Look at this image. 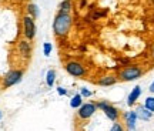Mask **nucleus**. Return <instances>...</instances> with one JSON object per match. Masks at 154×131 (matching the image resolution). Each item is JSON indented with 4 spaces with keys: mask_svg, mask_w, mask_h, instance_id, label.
<instances>
[{
    "mask_svg": "<svg viewBox=\"0 0 154 131\" xmlns=\"http://www.w3.org/2000/svg\"><path fill=\"white\" fill-rule=\"evenodd\" d=\"M73 27V17L70 13H63V11H57L54 19H53V34L57 38H66L69 33Z\"/></svg>",
    "mask_w": 154,
    "mask_h": 131,
    "instance_id": "nucleus-1",
    "label": "nucleus"
},
{
    "mask_svg": "<svg viewBox=\"0 0 154 131\" xmlns=\"http://www.w3.org/2000/svg\"><path fill=\"white\" fill-rule=\"evenodd\" d=\"M144 74V70L141 66L138 64H128L126 67H123L120 71H119V80L120 81H134V80H138L140 77Z\"/></svg>",
    "mask_w": 154,
    "mask_h": 131,
    "instance_id": "nucleus-2",
    "label": "nucleus"
},
{
    "mask_svg": "<svg viewBox=\"0 0 154 131\" xmlns=\"http://www.w3.org/2000/svg\"><path fill=\"white\" fill-rule=\"evenodd\" d=\"M64 70L69 76L74 77V78H84L87 76V67L79 60H69L64 63Z\"/></svg>",
    "mask_w": 154,
    "mask_h": 131,
    "instance_id": "nucleus-3",
    "label": "nucleus"
},
{
    "mask_svg": "<svg viewBox=\"0 0 154 131\" xmlns=\"http://www.w3.org/2000/svg\"><path fill=\"white\" fill-rule=\"evenodd\" d=\"M96 105H97V110H101L110 121L116 123V121L120 120V110L117 108V107H114L111 103L106 101V100H101V101H97Z\"/></svg>",
    "mask_w": 154,
    "mask_h": 131,
    "instance_id": "nucleus-4",
    "label": "nucleus"
},
{
    "mask_svg": "<svg viewBox=\"0 0 154 131\" xmlns=\"http://www.w3.org/2000/svg\"><path fill=\"white\" fill-rule=\"evenodd\" d=\"M22 78H23V70H20V69H11L2 78V87L3 88L13 87V86H16V84H19L22 81Z\"/></svg>",
    "mask_w": 154,
    "mask_h": 131,
    "instance_id": "nucleus-5",
    "label": "nucleus"
},
{
    "mask_svg": "<svg viewBox=\"0 0 154 131\" xmlns=\"http://www.w3.org/2000/svg\"><path fill=\"white\" fill-rule=\"evenodd\" d=\"M34 20L36 19H33V17L29 16V14H26V16L23 17V34L30 41L34 40L36 34H37V26H36Z\"/></svg>",
    "mask_w": 154,
    "mask_h": 131,
    "instance_id": "nucleus-6",
    "label": "nucleus"
},
{
    "mask_svg": "<svg viewBox=\"0 0 154 131\" xmlns=\"http://www.w3.org/2000/svg\"><path fill=\"white\" fill-rule=\"evenodd\" d=\"M96 111H97V105L96 103H83L82 107L80 108H77V117H79V120H90L94 114H96Z\"/></svg>",
    "mask_w": 154,
    "mask_h": 131,
    "instance_id": "nucleus-7",
    "label": "nucleus"
},
{
    "mask_svg": "<svg viewBox=\"0 0 154 131\" xmlns=\"http://www.w3.org/2000/svg\"><path fill=\"white\" fill-rule=\"evenodd\" d=\"M17 50H19V54L22 59H24L26 61H29L32 59V54H33V47H32V43L30 40L24 38V40H20L17 43Z\"/></svg>",
    "mask_w": 154,
    "mask_h": 131,
    "instance_id": "nucleus-8",
    "label": "nucleus"
},
{
    "mask_svg": "<svg viewBox=\"0 0 154 131\" xmlns=\"http://www.w3.org/2000/svg\"><path fill=\"white\" fill-rule=\"evenodd\" d=\"M123 118H124V124H126L127 130L128 131H136L137 128V114L134 110H130V111H126L123 114Z\"/></svg>",
    "mask_w": 154,
    "mask_h": 131,
    "instance_id": "nucleus-9",
    "label": "nucleus"
},
{
    "mask_svg": "<svg viewBox=\"0 0 154 131\" xmlns=\"http://www.w3.org/2000/svg\"><path fill=\"white\" fill-rule=\"evenodd\" d=\"M117 81H119V77L116 74H104L97 80V84L101 87H110V86H114Z\"/></svg>",
    "mask_w": 154,
    "mask_h": 131,
    "instance_id": "nucleus-10",
    "label": "nucleus"
},
{
    "mask_svg": "<svg viewBox=\"0 0 154 131\" xmlns=\"http://www.w3.org/2000/svg\"><path fill=\"white\" fill-rule=\"evenodd\" d=\"M134 111H136V114H137V118L141 121H150L151 117H153V113L149 111L143 104H141V105H137V107L134 108Z\"/></svg>",
    "mask_w": 154,
    "mask_h": 131,
    "instance_id": "nucleus-11",
    "label": "nucleus"
},
{
    "mask_svg": "<svg viewBox=\"0 0 154 131\" xmlns=\"http://www.w3.org/2000/svg\"><path fill=\"white\" fill-rule=\"evenodd\" d=\"M141 93H143L141 87H140V86H136V87H134L131 91H130L128 97H127V105H128V107H133L134 104L137 103V100L140 98Z\"/></svg>",
    "mask_w": 154,
    "mask_h": 131,
    "instance_id": "nucleus-12",
    "label": "nucleus"
},
{
    "mask_svg": "<svg viewBox=\"0 0 154 131\" xmlns=\"http://www.w3.org/2000/svg\"><path fill=\"white\" fill-rule=\"evenodd\" d=\"M82 104H83V97L80 93H76L72 98H70V107H72V108H74V110L80 108Z\"/></svg>",
    "mask_w": 154,
    "mask_h": 131,
    "instance_id": "nucleus-13",
    "label": "nucleus"
},
{
    "mask_svg": "<svg viewBox=\"0 0 154 131\" xmlns=\"http://www.w3.org/2000/svg\"><path fill=\"white\" fill-rule=\"evenodd\" d=\"M26 10H27V14L29 16H32L33 19H37L40 16V9H38L37 5H34V3H29L26 6Z\"/></svg>",
    "mask_w": 154,
    "mask_h": 131,
    "instance_id": "nucleus-14",
    "label": "nucleus"
},
{
    "mask_svg": "<svg viewBox=\"0 0 154 131\" xmlns=\"http://www.w3.org/2000/svg\"><path fill=\"white\" fill-rule=\"evenodd\" d=\"M73 10V2L72 0H61L59 5V11L63 13H72Z\"/></svg>",
    "mask_w": 154,
    "mask_h": 131,
    "instance_id": "nucleus-15",
    "label": "nucleus"
},
{
    "mask_svg": "<svg viewBox=\"0 0 154 131\" xmlns=\"http://www.w3.org/2000/svg\"><path fill=\"white\" fill-rule=\"evenodd\" d=\"M56 77H57V73H56V70H53V69H50V70L46 73V84H47L49 87H53V86H54Z\"/></svg>",
    "mask_w": 154,
    "mask_h": 131,
    "instance_id": "nucleus-16",
    "label": "nucleus"
},
{
    "mask_svg": "<svg viewBox=\"0 0 154 131\" xmlns=\"http://www.w3.org/2000/svg\"><path fill=\"white\" fill-rule=\"evenodd\" d=\"M143 105L149 110V111H151V113L154 114V96H149V97H146Z\"/></svg>",
    "mask_w": 154,
    "mask_h": 131,
    "instance_id": "nucleus-17",
    "label": "nucleus"
},
{
    "mask_svg": "<svg viewBox=\"0 0 154 131\" xmlns=\"http://www.w3.org/2000/svg\"><path fill=\"white\" fill-rule=\"evenodd\" d=\"M51 51H53V44L50 43V41H44L43 43V54H44V57H50Z\"/></svg>",
    "mask_w": 154,
    "mask_h": 131,
    "instance_id": "nucleus-18",
    "label": "nucleus"
},
{
    "mask_svg": "<svg viewBox=\"0 0 154 131\" xmlns=\"http://www.w3.org/2000/svg\"><path fill=\"white\" fill-rule=\"evenodd\" d=\"M80 94H82L83 98H88V97H91V96H93V91H91V90H88V88H86V87H82L80 88Z\"/></svg>",
    "mask_w": 154,
    "mask_h": 131,
    "instance_id": "nucleus-19",
    "label": "nucleus"
},
{
    "mask_svg": "<svg viewBox=\"0 0 154 131\" xmlns=\"http://www.w3.org/2000/svg\"><path fill=\"white\" fill-rule=\"evenodd\" d=\"M110 131H126V130H124V127H123V124H121V123L116 121V123H113V126H111Z\"/></svg>",
    "mask_w": 154,
    "mask_h": 131,
    "instance_id": "nucleus-20",
    "label": "nucleus"
},
{
    "mask_svg": "<svg viewBox=\"0 0 154 131\" xmlns=\"http://www.w3.org/2000/svg\"><path fill=\"white\" fill-rule=\"evenodd\" d=\"M56 91H57V94H59V96H67V94H69L67 88H64V87H57V88H56Z\"/></svg>",
    "mask_w": 154,
    "mask_h": 131,
    "instance_id": "nucleus-21",
    "label": "nucleus"
},
{
    "mask_svg": "<svg viewBox=\"0 0 154 131\" xmlns=\"http://www.w3.org/2000/svg\"><path fill=\"white\" fill-rule=\"evenodd\" d=\"M87 6V0H80V9H84Z\"/></svg>",
    "mask_w": 154,
    "mask_h": 131,
    "instance_id": "nucleus-22",
    "label": "nucleus"
},
{
    "mask_svg": "<svg viewBox=\"0 0 154 131\" xmlns=\"http://www.w3.org/2000/svg\"><path fill=\"white\" fill-rule=\"evenodd\" d=\"M149 91L151 94H154V80H153V83H151V84H150V87H149Z\"/></svg>",
    "mask_w": 154,
    "mask_h": 131,
    "instance_id": "nucleus-23",
    "label": "nucleus"
},
{
    "mask_svg": "<svg viewBox=\"0 0 154 131\" xmlns=\"http://www.w3.org/2000/svg\"><path fill=\"white\" fill-rule=\"evenodd\" d=\"M151 57H153V59H154V44H153V46H151Z\"/></svg>",
    "mask_w": 154,
    "mask_h": 131,
    "instance_id": "nucleus-24",
    "label": "nucleus"
},
{
    "mask_svg": "<svg viewBox=\"0 0 154 131\" xmlns=\"http://www.w3.org/2000/svg\"><path fill=\"white\" fill-rule=\"evenodd\" d=\"M2 117H3V114H2V111H0V120H2Z\"/></svg>",
    "mask_w": 154,
    "mask_h": 131,
    "instance_id": "nucleus-25",
    "label": "nucleus"
},
{
    "mask_svg": "<svg viewBox=\"0 0 154 131\" xmlns=\"http://www.w3.org/2000/svg\"><path fill=\"white\" fill-rule=\"evenodd\" d=\"M151 2H153V3H154V0H151Z\"/></svg>",
    "mask_w": 154,
    "mask_h": 131,
    "instance_id": "nucleus-26",
    "label": "nucleus"
}]
</instances>
